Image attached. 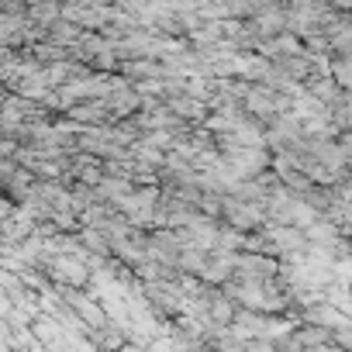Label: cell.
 Wrapping results in <instances>:
<instances>
[{
  "instance_id": "cell-1",
  "label": "cell",
  "mask_w": 352,
  "mask_h": 352,
  "mask_svg": "<svg viewBox=\"0 0 352 352\" xmlns=\"http://www.w3.org/2000/svg\"><path fill=\"white\" fill-rule=\"evenodd\" d=\"M56 276L59 280H69V283H87V266L83 259H56Z\"/></svg>"
},
{
  "instance_id": "cell-2",
  "label": "cell",
  "mask_w": 352,
  "mask_h": 352,
  "mask_svg": "<svg viewBox=\"0 0 352 352\" xmlns=\"http://www.w3.org/2000/svg\"><path fill=\"white\" fill-rule=\"evenodd\" d=\"M69 300H73V311H76L80 318H87L94 328H100V324H104V311H97V307H94V300H87V297H80V294H69Z\"/></svg>"
},
{
  "instance_id": "cell-3",
  "label": "cell",
  "mask_w": 352,
  "mask_h": 352,
  "mask_svg": "<svg viewBox=\"0 0 352 352\" xmlns=\"http://www.w3.org/2000/svg\"><path fill=\"white\" fill-rule=\"evenodd\" d=\"M35 331H38V338H42L49 349H63V328H59L52 318H42V321L35 324Z\"/></svg>"
},
{
  "instance_id": "cell-4",
  "label": "cell",
  "mask_w": 352,
  "mask_h": 352,
  "mask_svg": "<svg viewBox=\"0 0 352 352\" xmlns=\"http://www.w3.org/2000/svg\"><path fill=\"white\" fill-rule=\"evenodd\" d=\"M273 239H276L280 245H287V249H300V245H304V235L287 232V228H273Z\"/></svg>"
},
{
  "instance_id": "cell-5",
  "label": "cell",
  "mask_w": 352,
  "mask_h": 352,
  "mask_svg": "<svg viewBox=\"0 0 352 352\" xmlns=\"http://www.w3.org/2000/svg\"><path fill=\"white\" fill-rule=\"evenodd\" d=\"M307 235H311V239H321V242H331V239H335V228H331V225H318V221H314V225L307 228Z\"/></svg>"
},
{
  "instance_id": "cell-6",
  "label": "cell",
  "mask_w": 352,
  "mask_h": 352,
  "mask_svg": "<svg viewBox=\"0 0 352 352\" xmlns=\"http://www.w3.org/2000/svg\"><path fill=\"white\" fill-rule=\"evenodd\" d=\"M211 311H214V318H221V321H228V318H232V304H228V300H214V307H211Z\"/></svg>"
},
{
  "instance_id": "cell-7",
  "label": "cell",
  "mask_w": 352,
  "mask_h": 352,
  "mask_svg": "<svg viewBox=\"0 0 352 352\" xmlns=\"http://www.w3.org/2000/svg\"><path fill=\"white\" fill-rule=\"evenodd\" d=\"M331 73H335V76H338V80H342L345 87H352V66H345V63H338V66H335Z\"/></svg>"
},
{
  "instance_id": "cell-8",
  "label": "cell",
  "mask_w": 352,
  "mask_h": 352,
  "mask_svg": "<svg viewBox=\"0 0 352 352\" xmlns=\"http://www.w3.org/2000/svg\"><path fill=\"white\" fill-rule=\"evenodd\" d=\"M304 352H342V349H331V345H318V349H304Z\"/></svg>"
}]
</instances>
